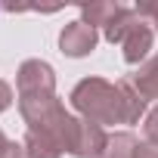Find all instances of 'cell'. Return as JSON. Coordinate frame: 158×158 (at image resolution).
I'll use <instances>...</instances> for the list:
<instances>
[{
    "mask_svg": "<svg viewBox=\"0 0 158 158\" xmlns=\"http://www.w3.org/2000/svg\"><path fill=\"white\" fill-rule=\"evenodd\" d=\"M0 158H28V152H25L22 143H10V146L3 149V155H0Z\"/></svg>",
    "mask_w": 158,
    "mask_h": 158,
    "instance_id": "5bb4252c",
    "label": "cell"
},
{
    "mask_svg": "<svg viewBox=\"0 0 158 158\" xmlns=\"http://www.w3.org/2000/svg\"><path fill=\"white\" fill-rule=\"evenodd\" d=\"M133 10H136L143 19H152V25L158 28V0H146V3H136Z\"/></svg>",
    "mask_w": 158,
    "mask_h": 158,
    "instance_id": "4fadbf2b",
    "label": "cell"
},
{
    "mask_svg": "<svg viewBox=\"0 0 158 158\" xmlns=\"http://www.w3.org/2000/svg\"><path fill=\"white\" fill-rule=\"evenodd\" d=\"M10 143H6V136H3V130H0V155H3V149H6Z\"/></svg>",
    "mask_w": 158,
    "mask_h": 158,
    "instance_id": "e0dca14e",
    "label": "cell"
},
{
    "mask_svg": "<svg viewBox=\"0 0 158 158\" xmlns=\"http://www.w3.org/2000/svg\"><path fill=\"white\" fill-rule=\"evenodd\" d=\"M109 146V136L99 124L87 121V118H68L65 130H62V152L74 155V158H102Z\"/></svg>",
    "mask_w": 158,
    "mask_h": 158,
    "instance_id": "277c9868",
    "label": "cell"
},
{
    "mask_svg": "<svg viewBox=\"0 0 158 158\" xmlns=\"http://www.w3.org/2000/svg\"><path fill=\"white\" fill-rule=\"evenodd\" d=\"M136 146H139V139L133 133H115V136H109V146H106L102 158H133Z\"/></svg>",
    "mask_w": 158,
    "mask_h": 158,
    "instance_id": "8fae6325",
    "label": "cell"
},
{
    "mask_svg": "<svg viewBox=\"0 0 158 158\" xmlns=\"http://www.w3.org/2000/svg\"><path fill=\"white\" fill-rule=\"evenodd\" d=\"M10 102H13V90H10V84H6V81H0V112H6V109H10Z\"/></svg>",
    "mask_w": 158,
    "mask_h": 158,
    "instance_id": "9a60e30c",
    "label": "cell"
},
{
    "mask_svg": "<svg viewBox=\"0 0 158 158\" xmlns=\"http://www.w3.org/2000/svg\"><path fill=\"white\" fill-rule=\"evenodd\" d=\"M121 3H112V0H102V3H90V6H81V22L90 25V28H112V22L121 16Z\"/></svg>",
    "mask_w": 158,
    "mask_h": 158,
    "instance_id": "52a82bcc",
    "label": "cell"
},
{
    "mask_svg": "<svg viewBox=\"0 0 158 158\" xmlns=\"http://www.w3.org/2000/svg\"><path fill=\"white\" fill-rule=\"evenodd\" d=\"M146 139L152 143V146H158V106L152 109V112H146Z\"/></svg>",
    "mask_w": 158,
    "mask_h": 158,
    "instance_id": "7c38bea8",
    "label": "cell"
},
{
    "mask_svg": "<svg viewBox=\"0 0 158 158\" xmlns=\"http://www.w3.org/2000/svg\"><path fill=\"white\" fill-rule=\"evenodd\" d=\"M19 96H34V93H56V71L44 59H28L19 65L16 74Z\"/></svg>",
    "mask_w": 158,
    "mask_h": 158,
    "instance_id": "5b68a950",
    "label": "cell"
},
{
    "mask_svg": "<svg viewBox=\"0 0 158 158\" xmlns=\"http://www.w3.org/2000/svg\"><path fill=\"white\" fill-rule=\"evenodd\" d=\"M71 106L74 112L93 121V124H124L127 112H124V93L121 84H109L106 77H84L81 84L71 90Z\"/></svg>",
    "mask_w": 158,
    "mask_h": 158,
    "instance_id": "6da1fadb",
    "label": "cell"
},
{
    "mask_svg": "<svg viewBox=\"0 0 158 158\" xmlns=\"http://www.w3.org/2000/svg\"><path fill=\"white\" fill-rule=\"evenodd\" d=\"M102 34H106L109 44H121L124 62H130V65L143 62L146 53L152 50V28L133 6H124L121 16L112 22V28H106Z\"/></svg>",
    "mask_w": 158,
    "mask_h": 158,
    "instance_id": "7a4b0ae2",
    "label": "cell"
},
{
    "mask_svg": "<svg viewBox=\"0 0 158 158\" xmlns=\"http://www.w3.org/2000/svg\"><path fill=\"white\" fill-rule=\"evenodd\" d=\"M130 84L136 87V93L143 99H158V56H152L149 62L139 65V71L130 77Z\"/></svg>",
    "mask_w": 158,
    "mask_h": 158,
    "instance_id": "ba28073f",
    "label": "cell"
},
{
    "mask_svg": "<svg viewBox=\"0 0 158 158\" xmlns=\"http://www.w3.org/2000/svg\"><path fill=\"white\" fill-rule=\"evenodd\" d=\"M121 93H124V112H127V121L124 124H136L146 115V99L136 93V87L130 81H121Z\"/></svg>",
    "mask_w": 158,
    "mask_h": 158,
    "instance_id": "30bf717a",
    "label": "cell"
},
{
    "mask_svg": "<svg viewBox=\"0 0 158 158\" xmlns=\"http://www.w3.org/2000/svg\"><path fill=\"white\" fill-rule=\"evenodd\" d=\"M133 158H158V146H152V143H139Z\"/></svg>",
    "mask_w": 158,
    "mask_h": 158,
    "instance_id": "2e32d148",
    "label": "cell"
},
{
    "mask_svg": "<svg viewBox=\"0 0 158 158\" xmlns=\"http://www.w3.org/2000/svg\"><path fill=\"white\" fill-rule=\"evenodd\" d=\"M19 112H22L31 133H47V136L59 139V146H62V130H65L71 115L65 112V106H62V99L56 93L19 96Z\"/></svg>",
    "mask_w": 158,
    "mask_h": 158,
    "instance_id": "3957f363",
    "label": "cell"
},
{
    "mask_svg": "<svg viewBox=\"0 0 158 158\" xmlns=\"http://www.w3.org/2000/svg\"><path fill=\"white\" fill-rule=\"evenodd\" d=\"M25 152H28V158H59L62 155V146H59V139H53V136H47V133H25Z\"/></svg>",
    "mask_w": 158,
    "mask_h": 158,
    "instance_id": "9c48e42d",
    "label": "cell"
},
{
    "mask_svg": "<svg viewBox=\"0 0 158 158\" xmlns=\"http://www.w3.org/2000/svg\"><path fill=\"white\" fill-rule=\"evenodd\" d=\"M96 28H90V25H84V22H71V25H65L62 28V34H59V50L65 53V56H74V59H81V56H87V53H93L96 50Z\"/></svg>",
    "mask_w": 158,
    "mask_h": 158,
    "instance_id": "8992f818",
    "label": "cell"
}]
</instances>
